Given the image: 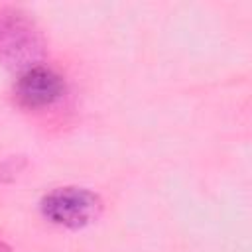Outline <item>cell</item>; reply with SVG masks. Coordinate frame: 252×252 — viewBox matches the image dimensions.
Instances as JSON below:
<instances>
[{
	"instance_id": "4",
	"label": "cell",
	"mask_w": 252,
	"mask_h": 252,
	"mask_svg": "<svg viewBox=\"0 0 252 252\" xmlns=\"http://www.w3.org/2000/svg\"><path fill=\"white\" fill-rule=\"evenodd\" d=\"M0 252H14V250H12L6 242H2V240H0Z\"/></svg>"
},
{
	"instance_id": "2",
	"label": "cell",
	"mask_w": 252,
	"mask_h": 252,
	"mask_svg": "<svg viewBox=\"0 0 252 252\" xmlns=\"http://www.w3.org/2000/svg\"><path fill=\"white\" fill-rule=\"evenodd\" d=\"M41 215L63 228H83L102 213V199L87 187H57L43 195Z\"/></svg>"
},
{
	"instance_id": "3",
	"label": "cell",
	"mask_w": 252,
	"mask_h": 252,
	"mask_svg": "<svg viewBox=\"0 0 252 252\" xmlns=\"http://www.w3.org/2000/svg\"><path fill=\"white\" fill-rule=\"evenodd\" d=\"M63 94H65L63 77L45 65H35L22 71V75L16 81V98L26 108L51 106Z\"/></svg>"
},
{
	"instance_id": "1",
	"label": "cell",
	"mask_w": 252,
	"mask_h": 252,
	"mask_svg": "<svg viewBox=\"0 0 252 252\" xmlns=\"http://www.w3.org/2000/svg\"><path fill=\"white\" fill-rule=\"evenodd\" d=\"M43 51L45 43L33 20L16 8H0V61L26 71L39 65Z\"/></svg>"
}]
</instances>
